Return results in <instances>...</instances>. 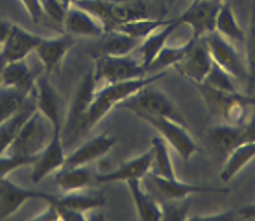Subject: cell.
<instances>
[{
    "label": "cell",
    "mask_w": 255,
    "mask_h": 221,
    "mask_svg": "<svg viewBox=\"0 0 255 221\" xmlns=\"http://www.w3.org/2000/svg\"><path fill=\"white\" fill-rule=\"evenodd\" d=\"M46 203L59 205V207H69L82 212H89L93 209H100L106 205V197L96 196V194H63V196H48Z\"/></svg>",
    "instance_id": "29"
},
{
    "label": "cell",
    "mask_w": 255,
    "mask_h": 221,
    "mask_svg": "<svg viewBox=\"0 0 255 221\" xmlns=\"http://www.w3.org/2000/svg\"><path fill=\"white\" fill-rule=\"evenodd\" d=\"M211 116H220L228 124L243 126L250 118V107L255 105V96L241 94L239 90H220L207 83H194Z\"/></svg>",
    "instance_id": "2"
},
{
    "label": "cell",
    "mask_w": 255,
    "mask_h": 221,
    "mask_svg": "<svg viewBox=\"0 0 255 221\" xmlns=\"http://www.w3.org/2000/svg\"><path fill=\"white\" fill-rule=\"evenodd\" d=\"M59 2H61L65 7H70V6H74V4H76V0H59Z\"/></svg>",
    "instance_id": "48"
},
{
    "label": "cell",
    "mask_w": 255,
    "mask_h": 221,
    "mask_svg": "<svg viewBox=\"0 0 255 221\" xmlns=\"http://www.w3.org/2000/svg\"><path fill=\"white\" fill-rule=\"evenodd\" d=\"M35 111H37L35 92H32L17 113L11 114L6 122H2V124H0V157L7 151V147L11 146V142L15 140V137L19 135V131L26 124V120H28Z\"/></svg>",
    "instance_id": "21"
},
{
    "label": "cell",
    "mask_w": 255,
    "mask_h": 221,
    "mask_svg": "<svg viewBox=\"0 0 255 221\" xmlns=\"http://www.w3.org/2000/svg\"><path fill=\"white\" fill-rule=\"evenodd\" d=\"M39 74L30 65L26 63V59L19 61H7L4 70H2V85L6 87H15L22 90V92H33L35 81H37Z\"/></svg>",
    "instance_id": "23"
},
{
    "label": "cell",
    "mask_w": 255,
    "mask_h": 221,
    "mask_svg": "<svg viewBox=\"0 0 255 221\" xmlns=\"http://www.w3.org/2000/svg\"><path fill=\"white\" fill-rule=\"evenodd\" d=\"M128 186H129V190H131L135 207H137V214H139L140 220L142 221L163 220V210L159 209V203L153 201L152 196L142 188L140 179H131V181H128Z\"/></svg>",
    "instance_id": "28"
},
{
    "label": "cell",
    "mask_w": 255,
    "mask_h": 221,
    "mask_svg": "<svg viewBox=\"0 0 255 221\" xmlns=\"http://www.w3.org/2000/svg\"><path fill=\"white\" fill-rule=\"evenodd\" d=\"M237 218L235 210H228V212H220V214H204V216H192V220H233Z\"/></svg>",
    "instance_id": "43"
},
{
    "label": "cell",
    "mask_w": 255,
    "mask_h": 221,
    "mask_svg": "<svg viewBox=\"0 0 255 221\" xmlns=\"http://www.w3.org/2000/svg\"><path fill=\"white\" fill-rule=\"evenodd\" d=\"M119 142L117 137L113 135H98L95 139L87 140L85 144H82L76 151H72L69 157H65L63 168H76V166H87L89 162H95L98 158H102L106 153L111 151V147Z\"/></svg>",
    "instance_id": "17"
},
{
    "label": "cell",
    "mask_w": 255,
    "mask_h": 221,
    "mask_svg": "<svg viewBox=\"0 0 255 221\" xmlns=\"http://www.w3.org/2000/svg\"><path fill=\"white\" fill-rule=\"evenodd\" d=\"M54 183L58 184L63 192H72V190H83L87 186L96 184V175L87 166L61 168L56 179H54Z\"/></svg>",
    "instance_id": "27"
},
{
    "label": "cell",
    "mask_w": 255,
    "mask_h": 221,
    "mask_svg": "<svg viewBox=\"0 0 255 221\" xmlns=\"http://www.w3.org/2000/svg\"><path fill=\"white\" fill-rule=\"evenodd\" d=\"M11 22L6 19H0V46L6 43L7 35H9V32H11Z\"/></svg>",
    "instance_id": "44"
},
{
    "label": "cell",
    "mask_w": 255,
    "mask_h": 221,
    "mask_svg": "<svg viewBox=\"0 0 255 221\" xmlns=\"http://www.w3.org/2000/svg\"><path fill=\"white\" fill-rule=\"evenodd\" d=\"M117 107L128 109V111H131V113H135V111H144V113L159 114V116H166V118L176 120V122H179V124H185L183 116L178 113V109L174 107V103L168 100V96L159 92V90H155L152 85L140 88L139 92H135L133 96L122 100Z\"/></svg>",
    "instance_id": "9"
},
{
    "label": "cell",
    "mask_w": 255,
    "mask_h": 221,
    "mask_svg": "<svg viewBox=\"0 0 255 221\" xmlns=\"http://www.w3.org/2000/svg\"><path fill=\"white\" fill-rule=\"evenodd\" d=\"M65 32L70 35H83V37H102L104 28L98 20L78 6H70L63 19Z\"/></svg>",
    "instance_id": "22"
},
{
    "label": "cell",
    "mask_w": 255,
    "mask_h": 221,
    "mask_svg": "<svg viewBox=\"0 0 255 221\" xmlns=\"http://www.w3.org/2000/svg\"><path fill=\"white\" fill-rule=\"evenodd\" d=\"M108 2H115V4H121V2H128V0H108Z\"/></svg>",
    "instance_id": "49"
},
{
    "label": "cell",
    "mask_w": 255,
    "mask_h": 221,
    "mask_svg": "<svg viewBox=\"0 0 255 221\" xmlns=\"http://www.w3.org/2000/svg\"><path fill=\"white\" fill-rule=\"evenodd\" d=\"M194 43H196V39L191 37L185 44H181V46H166L165 44L159 50V54L155 56V59L148 65L146 72L148 74H153V72L165 70V69H168V67H174L178 61H181V59L187 56V52L191 50Z\"/></svg>",
    "instance_id": "30"
},
{
    "label": "cell",
    "mask_w": 255,
    "mask_h": 221,
    "mask_svg": "<svg viewBox=\"0 0 255 221\" xmlns=\"http://www.w3.org/2000/svg\"><path fill=\"white\" fill-rule=\"evenodd\" d=\"M194 2H200V0H194Z\"/></svg>",
    "instance_id": "51"
},
{
    "label": "cell",
    "mask_w": 255,
    "mask_h": 221,
    "mask_svg": "<svg viewBox=\"0 0 255 221\" xmlns=\"http://www.w3.org/2000/svg\"><path fill=\"white\" fill-rule=\"evenodd\" d=\"M0 50H2V46H0Z\"/></svg>",
    "instance_id": "52"
},
{
    "label": "cell",
    "mask_w": 255,
    "mask_h": 221,
    "mask_svg": "<svg viewBox=\"0 0 255 221\" xmlns=\"http://www.w3.org/2000/svg\"><path fill=\"white\" fill-rule=\"evenodd\" d=\"M65 144L61 139V131H52V137L45 149L37 155V160L33 162L32 168V183L39 184L46 175H50L52 171L61 170L65 164Z\"/></svg>",
    "instance_id": "14"
},
{
    "label": "cell",
    "mask_w": 255,
    "mask_h": 221,
    "mask_svg": "<svg viewBox=\"0 0 255 221\" xmlns=\"http://www.w3.org/2000/svg\"><path fill=\"white\" fill-rule=\"evenodd\" d=\"M54 207L58 209L59 220H63V221H85L91 218L87 212H82V210L69 209V207H59V205H54Z\"/></svg>",
    "instance_id": "40"
},
{
    "label": "cell",
    "mask_w": 255,
    "mask_h": 221,
    "mask_svg": "<svg viewBox=\"0 0 255 221\" xmlns=\"http://www.w3.org/2000/svg\"><path fill=\"white\" fill-rule=\"evenodd\" d=\"M153 164V149L150 147L146 153H142L140 157L133 158V160H128L121 168L109 171V173H102V175H96V183H119V181H131V179H142L148 171L152 170Z\"/></svg>",
    "instance_id": "20"
},
{
    "label": "cell",
    "mask_w": 255,
    "mask_h": 221,
    "mask_svg": "<svg viewBox=\"0 0 255 221\" xmlns=\"http://www.w3.org/2000/svg\"><path fill=\"white\" fill-rule=\"evenodd\" d=\"M37 160V155H32V157H19V155H7V157H0V177L9 175L11 171L19 170V168H24V166H30Z\"/></svg>",
    "instance_id": "37"
},
{
    "label": "cell",
    "mask_w": 255,
    "mask_h": 221,
    "mask_svg": "<svg viewBox=\"0 0 255 221\" xmlns=\"http://www.w3.org/2000/svg\"><path fill=\"white\" fill-rule=\"evenodd\" d=\"M252 158H255V140H248V142L237 146L235 149L228 155V158L224 160V168L220 170V181L222 183L231 181Z\"/></svg>",
    "instance_id": "26"
},
{
    "label": "cell",
    "mask_w": 255,
    "mask_h": 221,
    "mask_svg": "<svg viewBox=\"0 0 255 221\" xmlns=\"http://www.w3.org/2000/svg\"><path fill=\"white\" fill-rule=\"evenodd\" d=\"M56 220H59V214H58V209L52 203H48L45 212H41V214L32 218V221H56Z\"/></svg>",
    "instance_id": "42"
},
{
    "label": "cell",
    "mask_w": 255,
    "mask_h": 221,
    "mask_svg": "<svg viewBox=\"0 0 255 221\" xmlns=\"http://www.w3.org/2000/svg\"><path fill=\"white\" fill-rule=\"evenodd\" d=\"M6 57L0 54V87H2V70H4V67H6Z\"/></svg>",
    "instance_id": "47"
},
{
    "label": "cell",
    "mask_w": 255,
    "mask_h": 221,
    "mask_svg": "<svg viewBox=\"0 0 255 221\" xmlns=\"http://www.w3.org/2000/svg\"><path fill=\"white\" fill-rule=\"evenodd\" d=\"M35 103H37V111L46 120L50 122V126L54 131H61L63 129V107H61V98L56 92V88L52 87V83L48 81V77L39 76L35 81Z\"/></svg>",
    "instance_id": "13"
},
{
    "label": "cell",
    "mask_w": 255,
    "mask_h": 221,
    "mask_svg": "<svg viewBox=\"0 0 255 221\" xmlns=\"http://www.w3.org/2000/svg\"><path fill=\"white\" fill-rule=\"evenodd\" d=\"M50 194L46 192H33V190L22 188L6 177H0V220L9 218L30 199H43L46 201Z\"/></svg>",
    "instance_id": "16"
},
{
    "label": "cell",
    "mask_w": 255,
    "mask_h": 221,
    "mask_svg": "<svg viewBox=\"0 0 255 221\" xmlns=\"http://www.w3.org/2000/svg\"><path fill=\"white\" fill-rule=\"evenodd\" d=\"M32 94V92H30ZM28 92H22L15 87H0V124L6 122L11 114H15L22 107V103L28 100Z\"/></svg>",
    "instance_id": "32"
},
{
    "label": "cell",
    "mask_w": 255,
    "mask_h": 221,
    "mask_svg": "<svg viewBox=\"0 0 255 221\" xmlns=\"http://www.w3.org/2000/svg\"><path fill=\"white\" fill-rule=\"evenodd\" d=\"M246 43V69H248V77H246V87L250 90V96L255 92V0L252 2V17H250L248 32L244 35Z\"/></svg>",
    "instance_id": "33"
},
{
    "label": "cell",
    "mask_w": 255,
    "mask_h": 221,
    "mask_svg": "<svg viewBox=\"0 0 255 221\" xmlns=\"http://www.w3.org/2000/svg\"><path fill=\"white\" fill-rule=\"evenodd\" d=\"M137 41L139 39L131 37L128 33H122L119 30H113V32H104L102 33V41L96 44L95 48L89 52L91 56H128L135 50L137 46Z\"/></svg>",
    "instance_id": "24"
},
{
    "label": "cell",
    "mask_w": 255,
    "mask_h": 221,
    "mask_svg": "<svg viewBox=\"0 0 255 221\" xmlns=\"http://www.w3.org/2000/svg\"><path fill=\"white\" fill-rule=\"evenodd\" d=\"M222 6V0H200V2H192L189 9L176 17L179 26H191L192 37L202 39L207 33L215 32L217 28V15L218 9Z\"/></svg>",
    "instance_id": "11"
},
{
    "label": "cell",
    "mask_w": 255,
    "mask_h": 221,
    "mask_svg": "<svg viewBox=\"0 0 255 221\" xmlns=\"http://www.w3.org/2000/svg\"><path fill=\"white\" fill-rule=\"evenodd\" d=\"M95 81L96 83H119L146 76V69L139 57L128 56H95Z\"/></svg>",
    "instance_id": "4"
},
{
    "label": "cell",
    "mask_w": 255,
    "mask_h": 221,
    "mask_svg": "<svg viewBox=\"0 0 255 221\" xmlns=\"http://www.w3.org/2000/svg\"><path fill=\"white\" fill-rule=\"evenodd\" d=\"M237 218H243V220H254L255 218V203L254 205L241 207V210L237 212Z\"/></svg>",
    "instance_id": "45"
},
{
    "label": "cell",
    "mask_w": 255,
    "mask_h": 221,
    "mask_svg": "<svg viewBox=\"0 0 255 221\" xmlns=\"http://www.w3.org/2000/svg\"><path fill=\"white\" fill-rule=\"evenodd\" d=\"M215 32H218L220 35H224L226 39H231V41H239V43H244V30L237 24L235 17H233V9H231L230 2H222V6L218 9L217 15V28Z\"/></svg>",
    "instance_id": "31"
},
{
    "label": "cell",
    "mask_w": 255,
    "mask_h": 221,
    "mask_svg": "<svg viewBox=\"0 0 255 221\" xmlns=\"http://www.w3.org/2000/svg\"><path fill=\"white\" fill-rule=\"evenodd\" d=\"M41 4H43V9H45L46 17H50L52 20H56V22H59V24H63L65 13H67L69 7H65L59 0H41Z\"/></svg>",
    "instance_id": "39"
},
{
    "label": "cell",
    "mask_w": 255,
    "mask_h": 221,
    "mask_svg": "<svg viewBox=\"0 0 255 221\" xmlns=\"http://www.w3.org/2000/svg\"><path fill=\"white\" fill-rule=\"evenodd\" d=\"M174 2H176V0H166V4H168V7H170V6H172V4H174Z\"/></svg>",
    "instance_id": "50"
},
{
    "label": "cell",
    "mask_w": 255,
    "mask_h": 221,
    "mask_svg": "<svg viewBox=\"0 0 255 221\" xmlns=\"http://www.w3.org/2000/svg\"><path fill=\"white\" fill-rule=\"evenodd\" d=\"M46 118L43 114L35 111V113L26 120L19 135L15 137L11 146L7 147L9 155H19V157H32V155H39L45 149V146L48 144V129H46ZM50 124V122H48Z\"/></svg>",
    "instance_id": "8"
},
{
    "label": "cell",
    "mask_w": 255,
    "mask_h": 221,
    "mask_svg": "<svg viewBox=\"0 0 255 221\" xmlns=\"http://www.w3.org/2000/svg\"><path fill=\"white\" fill-rule=\"evenodd\" d=\"M152 149H153V164L150 171L163 177H176L172 160H170V153H168V146H166L165 139L161 135L152 140Z\"/></svg>",
    "instance_id": "34"
},
{
    "label": "cell",
    "mask_w": 255,
    "mask_h": 221,
    "mask_svg": "<svg viewBox=\"0 0 255 221\" xmlns=\"http://www.w3.org/2000/svg\"><path fill=\"white\" fill-rule=\"evenodd\" d=\"M20 2H22V6H24V9L28 11L33 22H41L45 19V9H43L41 0H20Z\"/></svg>",
    "instance_id": "41"
},
{
    "label": "cell",
    "mask_w": 255,
    "mask_h": 221,
    "mask_svg": "<svg viewBox=\"0 0 255 221\" xmlns=\"http://www.w3.org/2000/svg\"><path fill=\"white\" fill-rule=\"evenodd\" d=\"M244 127H246V133H248V139L255 140V111L252 113V116L248 118V122L244 124Z\"/></svg>",
    "instance_id": "46"
},
{
    "label": "cell",
    "mask_w": 255,
    "mask_h": 221,
    "mask_svg": "<svg viewBox=\"0 0 255 221\" xmlns=\"http://www.w3.org/2000/svg\"><path fill=\"white\" fill-rule=\"evenodd\" d=\"M142 188L152 196L159 207L166 201H183L185 197L196 192H218V188L213 186H198V184H189L183 181H178L176 177H163L153 171H148L146 175L140 179Z\"/></svg>",
    "instance_id": "6"
},
{
    "label": "cell",
    "mask_w": 255,
    "mask_h": 221,
    "mask_svg": "<svg viewBox=\"0 0 255 221\" xmlns=\"http://www.w3.org/2000/svg\"><path fill=\"white\" fill-rule=\"evenodd\" d=\"M95 90H96L95 76L93 74H85L82 77V81L78 83L76 90L72 94V100H70L69 113L65 116L63 129H61V139H63L65 147L72 146L78 140V127L82 124L83 116L87 114V109H89L91 101L95 98Z\"/></svg>",
    "instance_id": "7"
},
{
    "label": "cell",
    "mask_w": 255,
    "mask_h": 221,
    "mask_svg": "<svg viewBox=\"0 0 255 221\" xmlns=\"http://www.w3.org/2000/svg\"><path fill=\"white\" fill-rule=\"evenodd\" d=\"M163 207V220L168 221H183L189 218V203L178 205V201H166L161 205Z\"/></svg>",
    "instance_id": "38"
},
{
    "label": "cell",
    "mask_w": 255,
    "mask_h": 221,
    "mask_svg": "<svg viewBox=\"0 0 255 221\" xmlns=\"http://www.w3.org/2000/svg\"><path fill=\"white\" fill-rule=\"evenodd\" d=\"M178 26H179L178 20L174 19L170 24L163 26V28L155 30L153 33H150L148 37H144V41H142L140 46H139V59H140V63L144 65V69H148V65L155 59V56L159 54V50L165 46L166 41H168V37L172 35L174 30H176Z\"/></svg>",
    "instance_id": "25"
},
{
    "label": "cell",
    "mask_w": 255,
    "mask_h": 221,
    "mask_svg": "<svg viewBox=\"0 0 255 221\" xmlns=\"http://www.w3.org/2000/svg\"><path fill=\"white\" fill-rule=\"evenodd\" d=\"M202 83H207L211 87L215 88H220V90H230V92H235L237 87H235V81H233V77L226 72V70L220 67L218 63H211V69L207 72V76Z\"/></svg>",
    "instance_id": "36"
},
{
    "label": "cell",
    "mask_w": 255,
    "mask_h": 221,
    "mask_svg": "<svg viewBox=\"0 0 255 221\" xmlns=\"http://www.w3.org/2000/svg\"><path fill=\"white\" fill-rule=\"evenodd\" d=\"M80 9L93 15L100 24L104 32H113L117 26L124 22H131L146 17V6L140 0H128V2H108V0H76Z\"/></svg>",
    "instance_id": "3"
},
{
    "label": "cell",
    "mask_w": 255,
    "mask_h": 221,
    "mask_svg": "<svg viewBox=\"0 0 255 221\" xmlns=\"http://www.w3.org/2000/svg\"><path fill=\"white\" fill-rule=\"evenodd\" d=\"M135 114L144 122H148L155 131L159 133L161 137L170 144V147H174L178 151V155L183 160H189L194 153L200 151V146L189 135L185 124H179V122L170 120L166 116H159V114L144 113V111H135Z\"/></svg>",
    "instance_id": "5"
},
{
    "label": "cell",
    "mask_w": 255,
    "mask_h": 221,
    "mask_svg": "<svg viewBox=\"0 0 255 221\" xmlns=\"http://www.w3.org/2000/svg\"><path fill=\"white\" fill-rule=\"evenodd\" d=\"M205 44L209 48L211 59L222 67L233 79H246L248 77V69L244 59L237 54V50L231 46L228 39L220 35L218 32H211L205 35Z\"/></svg>",
    "instance_id": "12"
},
{
    "label": "cell",
    "mask_w": 255,
    "mask_h": 221,
    "mask_svg": "<svg viewBox=\"0 0 255 221\" xmlns=\"http://www.w3.org/2000/svg\"><path fill=\"white\" fill-rule=\"evenodd\" d=\"M174 19L170 20H150V19H137V20H131V22H124V24L117 26L115 30L122 33H128V35H131L135 39H144L148 37L150 33H153L155 30H159L163 26L170 24Z\"/></svg>",
    "instance_id": "35"
},
{
    "label": "cell",
    "mask_w": 255,
    "mask_h": 221,
    "mask_svg": "<svg viewBox=\"0 0 255 221\" xmlns=\"http://www.w3.org/2000/svg\"><path fill=\"white\" fill-rule=\"evenodd\" d=\"M72 44H74V39H72L70 33H63V35H58V37H52V39L43 37V41L35 48V54L41 59L46 74L58 72L61 69L65 56L72 48Z\"/></svg>",
    "instance_id": "18"
},
{
    "label": "cell",
    "mask_w": 255,
    "mask_h": 221,
    "mask_svg": "<svg viewBox=\"0 0 255 221\" xmlns=\"http://www.w3.org/2000/svg\"><path fill=\"white\" fill-rule=\"evenodd\" d=\"M43 41V37H39L35 33L26 32L24 28L13 24L11 32L7 35L6 43L2 44L0 54L6 57V61H19V59H26L28 54L35 52L37 44Z\"/></svg>",
    "instance_id": "19"
},
{
    "label": "cell",
    "mask_w": 255,
    "mask_h": 221,
    "mask_svg": "<svg viewBox=\"0 0 255 221\" xmlns=\"http://www.w3.org/2000/svg\"><path fill=\"white\" fill-rule=\"evenodd\" d=\"M165 77V70H159L155 74H146L142 77H135V79H128V81H119V83H109L100 90H95V98L91 101L87 114L83 116L82 124L78 127V139L83 137L85 133H89L93 127L102 120L104 116L117 107L122 100H126L129 96H133L135 92H139L140 88L153 85L159 79Z\"/></svg>",
    "instance_id": "1"
},
{
    "label": "cell",
    "mask_w": 255,
    "mask_h": 221,
    "mask_svg": "<svg viewBox=\"0 0 255 221\" xmlns=\"http://www.w3.org/2000/svg\"><path fill=\"white\" fill-rule=\"evenodd\" d=\"M204 139L211 157L218 160V162H224L237 146H241L243 142H248L250 140L244 124L243 126H235V124H228V122L220 124V126L207 127Z\"/></svg>",
    "instance_id": "10"
},
{
    "label": "cell",
    "mask_w": 255,
    "mask_h": 221,
    "mask_svg": "<svg viewBox=\"0 0 255 221\" xmlns=\"http://www.w3.org/2000/svg\"><path fill=\"white\" fill-rule=\"evenodd\" d=\"M211 54L209 48L205 44V39H196V43L192 44V48L187 52V56L174 65V69L178 70L183 77H187L192 83H202L207 76L211 69Z\"/></svg>",
    "instance_id": "15"
}]
</instances>
